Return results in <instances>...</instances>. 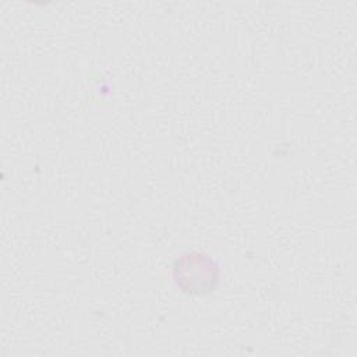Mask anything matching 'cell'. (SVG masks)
Returning <instances> with one entry per match:
<instances>
[{
	"label": "cell",
	"mask_w": 357,
	"mask_h": 357,
	"mask_svg": "<svg viewBox=\"0 0 357 357\" xmlns=\"http://www.w3.org/2000/svg\"><path fill=\"white\" fill-rule=\"evenodd\" d=\"M176 278L181 287L188 291L204 293L213 289V282L218 279L215 264L205 255L187 254L177 261Z\"/></svg>",
	"instance_id": "obj_1"
}]
</instances>
